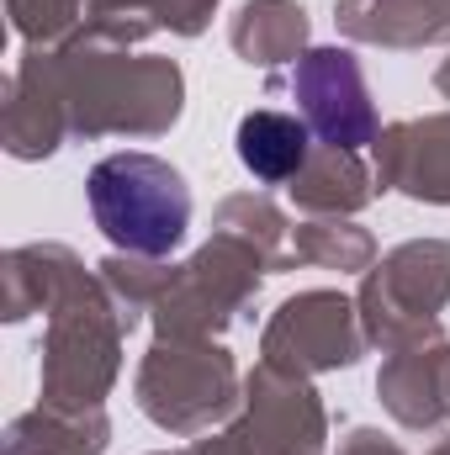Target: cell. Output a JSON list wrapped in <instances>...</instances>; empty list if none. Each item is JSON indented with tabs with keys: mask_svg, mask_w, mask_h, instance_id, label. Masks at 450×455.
<instances>
[{
	"mask_svg": "<svg viewBox=\"0 0 450 455\" xmlns=\"http://www.w3.org/2000/svg\"><path fill=\"white\" fill-rule=\"evenodd\" d=\"M96 228L127 254H170L191 223V191L175 164L154 154H112L91 170Z\"/></svg>",
	"mask_w": 450,
	"mask_h": 455,
	"instance_id": "6da1fadb",
	"label": "cell"
},
{
	"mask_svg": "<svg viewBox=\"0 0 450 455\" xmlns=\"http://www.w3.org/2000/svg\"><path fill=\"white\" fill-rule=\"evenodd\" d=\"M297 96L308 101V122L339 143V148H360L371 138V107H366V85L350 53L318 48L302 59L297 69Z\"/></svg>",
	"mask_w": 450,
	"mask_h": 455,
	"instance_id": "7a4b0ae2",
	"label": "cell"
},
{
	"mask_svg": "<svg viewBox=\"0 0 450 455\" xmlns=\"http://www.w3.org/2000/svg\"><path fill=\"white\" fill-rule=\"evenodd\" d=\"M238 159L260 180H292L308 164V127L286 112H249L238 122Z\"/></svg>",
	"mask_w": 450,
	"mask_h": 455,
	"instance_id": "3957f363",
	"label": "cell"
}]
</instances>
